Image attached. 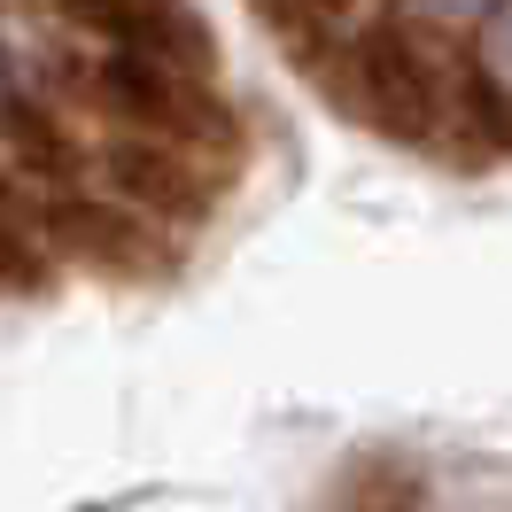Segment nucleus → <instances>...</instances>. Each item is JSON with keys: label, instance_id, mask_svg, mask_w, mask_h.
I'll return each mask as SVG.
<instances>
[{"label": "nucleus", "instance_id": "nucleus-1", "mask_svg": "<svg viewBox=\"0 0 512 512\" xmlns=\"http://www.w3.org/2000/svg\"><path fill=\"white\" fill-rule=\"evenodd\" d=\"M86 94L132 132H163V140H187V148H225L233 140V117L210 86H194L187 63L171 55H148V47H109L94 70Z\"/></svg>", "mask_w": 512, "mask_h": 512}, {"label": "nucleus", "instance_id": "nucleus-2", "mask_svg": "<svg viewBox=\"0 0 512 512\" xmlns=\"http://www.w3.org/2000/svg\"><path fill=\"white\" fill-rule=\"evenodd\" d=\"M342 86H350L357 117L381 125L388 140H404V148H427L443 125V70L427 63V47L404 24L357 32L350 55H342Z\"/></svg>", "mask_w": 512, "mask_h": 512}, {"label": "nucleus", "instance_id": "nucleus-3", "mask_svg": "<svg viewBox=\"0 0 512 512\" xmlns=\"http://www.w3.org/2000/svg\"><path fill=\"white\" fill-rule=\"evenodd\" d=\"M101 179L117 202H132L140 218H171V225H202L210 218V179L194 171L187 140H163V132H117L101 148Z\"/></svg>", "mask_w": 512, "mask_h": 512}, {"label": "nucleus", "instance_id": "nucleus-4", "mask_svg": "<svg viewBox=\"0 0 512 512\" xmlns=\"http://www.w3.org/2000/svg\"><path fill=\"white\" fill-rule=\"evenodd\" d=\"M32 225L55 256L94 264V272H156L163 264L156 233L132 218V202L117 210V202H94V194H47V202H32Z\"/></svg>", "mask_w": 512, "mask_h": 512}, {"label": "nucleus", "instance_id": "nucleus-5", "mask_svg": "<svg viewBox=\"0 0 512 512\" xmlns=\"http://www.w3.org/2000/svg\"><path fill=\"white\" fill-rule=\"evenodd\" d=\"M0 132H8V148H16V163H24V171H47V179H63V171H70V140L47 125L39 109L8 101V109H0Z\"/></svg>", "mask_w": 512, "mask_h": 512}, {"label": "nucleus", "instance_id": "nucleus-6", "mask_svg": "<svg viewBox=\"0 0 512 512\" xmlns=\"http://www.w3.org/2000/svg\"><path fill=\"white\" fill-rule=\"evenodd\" d=\"M55 280V264H47V249H39V225H16L8 210H0V288L8 295H39Z\"/></svg>", "mask_w": 512, "mask_h": 512}, {"label": "nucleus", "instance_id": "nucleus-7", "mask_svg": "<svg viewBox=\"0 0 512 512\" xmlns=\"http://www.w3.org/2000/svg\"><path fill=\"white\" fill-rule=\"evenodd\" d=\"M474 55H481V78H489L497 94H512V0H489V8H481Z\"/></svg>", "mask_w": 512, "mask_h": 512}, {"label": "nucleus", "instance_id": "nucleus-8", "mask_svg": "<svg viewBox=\"0 0 512 512\" xmlns=\"http://www.w3.org/2000/svg\"><path fill=\"white\" fill-rule=\"evenodd\" d=\"M419 8H435V16H474V8H489V0H419Z\"/></svg>", "mask_w": 512, "mask_h": 512}]
</instances>
